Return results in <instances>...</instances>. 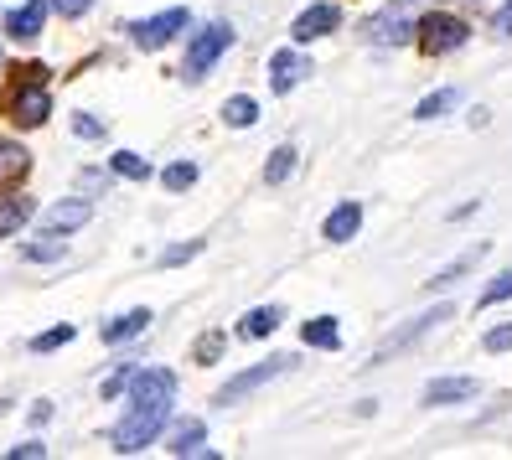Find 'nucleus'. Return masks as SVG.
<instances>
[{
  "label": "nucleus",
  "instance_id": "obj_39",
  "mask_svg": "<svg viewBox=\"0 0 512 460\" xmlns=\"http://www.w3.org/2000/svg\"><path fill=\"white\" fill-rule=\"evenodd\" d=\"M125 383H130V367H119V373L104 383V398H114V393H125Z\"/></svg>",
  "mask_w": 512,
  "mask_h": 460
},
{
  "label": "nucleus",
  "instance_id": "obj_23",
  "mask_svg": "<svg viewBox=\"0 0 512 460\" xmlns=\"http://www.w3.org/2000/svg\"><path fill=\"white\" fill-rule=\"evenodd\" d=\"M300 336H306V347H326V352L342 347V331H337V321H331V316L306 321V331H300Z\"/></svg>",
  "mask_w": 512,
  "mask_h": 460
},
{
  "label": "nucleus",
  "instance_id": "obj_32",
  "mask_svg": "<svg viewBox=\"0 0 512 460\" xmlns=\"http://www.w3.org/2000/svg\"><path fill=\"white\" fill-rule=\"evenodd\" d=\"M487 352H512V321L507 326H497V331H487V342H481Z\"/></svg>",
  "mask_w": 512,
  "mask_h": 460
},
{
  "label": "nucleus",
  "instance_id": "obj_42",
  "mask_svg": "<svg viewBox=\"0 0 512 460\" xmlns=\"http://www.w3.org/2000/svg\"><path fill=\"white\" fill-rule=\"evenodd\" d=\"M399 6H404V0H399Z\"/></svg>",
  "mask_w": 512,
  "mask_h": 460
},
{
  "label": "nucleus",
  "instance_id": "obj_2",
  "mask_svg": "<svg viewBox=\"0 0 512 460\" xmlns=\"http://www.w3.org/2000/svg\"><path fill=\"white\" fill-rule=\"evenodd\" d=\"M0 114H6L11 125H21V130H37V125H47V114H52L47 83H16L11 94L0 99Z\"/></svg>",
  "mask_w": 512,
  "mask_h": 460
},
{
  "label": "nucleus",
  "instance_id": "obj_41",
  "mask_svg": "<svg viewBox=\"0 0 512 460\" xmlns=\"http://www.w3.org/2000/svg\"><path fill=\"white\" fill-rule=\"evenodd\" d=\"M0 63H6V52H0Z\"/></svg>",
  "mask_w": 512,
  "mask_h": 460
},
{
  "label": "nucleus",
  "instance_id": "obj_7",
  "mask_svg": "<svg viewBox=\"0 0 512 460\" xmlns=\"http://www.w3.org/2000/svg\"><path fill=\"white\" fill-rule=\"evenodd\" d=\"M182 26H187V11L176 6V11L150 16V21H135V26H130V42H135V47H145V52H161L176 32H182Z\"/></svg>",
  "mask_w": 512,
  "mask_h": 460
},
{
  "label": "nucleus",
  "instance_id": "obj_24",
  "mask_svg": "<svg viewBox=\"0 0 512 460\" xmlns=\"http://www.w3.org/2000/svg\"><path fill=\"white\" fill-rule=\"evenodd\" d=\"M290 171H295V150H290V145L269 150V166H264V181H269V187H280V181H290Z\"/></svg>",
  "mask_w": 512,
  "mask_h": 460
},
{
  "label": "nucleus",
  "instance_id": "obj_15",
  "mask_svg": "<svg viewBox=\"0 0 512 460\" xmlns=\"http://www.w3.org/2000/svg\"><path fill=\"white\" fill-rule=\"evenodd\" d=\"M357 228H363V207L357 202H342V207H331V218H326V238L331 243H347V238H357Z\"/></svg>",
  "mask_w": 512,
  "mask_h": 460
},
{
  "label": "nucleus",
  "instance_id": "obj_6",
  "mask_svg": "<svg viewBox=\"0 0 512 460\" xmlns=\"http://www.w3.org/2000/svg\"><path fill=\"white\" fill-rule=\"evenodd\" d=\"M228 42H233V26H228V21H213V26H207V32L192 42V52H187V68H182V73H187L192 83H202V78H207V68H213L218 57L228 52Z\"/></svg>",
  "mask_w": 512,
  "mask_h": 460
},
{
  "label": "nucleus",
  "instance_id": "obj_19",
  "mask_svg": "<svg viewBox=\"0 0 512 460\" xmlns=\"http://www.w3.org/2000/svg\"><path fill=\"white\" fill-rule=\"evenodd\" d=\"M166 450H171V455H213V450H207V424H202V419L182 424V429L166 440Z\"/></svg>",
  "mask_w": 512,
  "mask_h": 460
},
{
  "label": "nucleus",
  "instance_id": "obj_21",
  "mask_svg": "<svg viewBox=\"0 0 512 460\" xmlns=\"http://www.w3.org/2000/svg\"><path fill=\"white\" fill-rule=\"evenodd\" d=\"M150 326V311H130V316H114L104 321V342H130V336H140Z\"/></svg>",
  "mask_w": 512,
  "mask_h": 460
},
{
  "label": "nucleus",
  "instance_id": "obj_16",
  "mask_svg": "<svg viewBox=\"0 0 512 460\" xmlns=\"http://www.w3.org/2000/svg\"><path fill=\"white\" fill-rule=\"evenodd\" d=\"M476 398V378H435L425 388V404H466Z\"/></svg>",
  "mask_w": 512,
  "mask_h": 460
},
{
  "label": "nucleus",
  "instance_id": "obj_11",
  "mask_svg": "<svg viewBox=\"0 0 512 460\" xmlns=\"http://www.w3.org/2000/svg\"><path fill=\"white\" fill-rule=\"evenodd\" d=\"M363 37L368 42H378V47H404V42H414V21H404V16H368L363 21Z\"/></svg>",
  "mask_w": 512,
  "mask_h": 460
},
{
  "label": "nucleus",
  "instance_id": "obj_10",
  "mask_svg": "<svg viewBox=\"0 0 512 460\" xmlns=\"http://www.w3.org/2000/svg\"><path fill=\"white\" fill-rule=\"evenodd\" d=\"M88 218H94V207H88L83 197H68V202H52V207L42 212V228H47V233H78Z\"/></svg>",
  "mask_w": 512,
  "mask_h": 460
},
{
  "label": "nucleus",
  "instance_id": "obj_3",
  "mask_svg": "<svg viewBox=\"0 0 512 460\" xmlns=\"http://www.w3.org/2000/svg\"><path fill=\"white\" fill-rule=\"evenodd\" d=\"M414 37H419V52H430V57H445V52H456L466 37H471V26L461 16H445V11H430L425 21L414 26Z\"/></svg>",
  "mask_w": 512,
  "mask_h": 460
},
{
  "label": "nucleus",
  "instance_id": "obj_5",
  "mask_svg": "<svg viewBox=\"0 0 512 460\" xmlns=\"http://www.w3.org/2000/svg\"><path fill=\"white\" fill-rule=\"evenodd\" d=\"M450 316H456V311H450V305H435V311H425V316H414V321H409V326H399L394 336H383V342L373 347V357H368V362L378 367V362H388V357H399L404 347H414L419 336H425V331H435V326H440V321H450Z\"/></svg>",
  "mask_w": 512,
  "mask_h": 460
},
{
  "label": "nucleus",
  "instance_id": "obj_13",
  "mask_svg": "<svg viewBox=\"0 0 512 460\" xmlns=\"http://www.w3.org/2000/svg\"><path fill=\"white\" fill-rule=\"evenodd\" d=\"M47 0H26V6H16L11 16H6V32L16 37V42H32V37H42V26H47Z\"/></svg>",
  "mask_w": 512,
  "mask_h": 460
},
{
  "label": "nucleus",
  "instance_id": "obj_22",
  "mask_svg": "<svg viewBox=\"0 0 512 460\" xmlns=\"http://www.w3.org/2000/svg\"><path fill=\"white\" fill-rule=\"evenodd\" d=\"M223 125H233V130H249V125H259V104H254L249 94H233V99L223 104Z\"/></svg>",
  "mask_w": 512,
  "mask_h": 460
},
{
  "label": "nucleus",
  "instance_id": "obj_12",
  "mask_svg": "<svg viewBox=\"0 0 512 460\" xmlns=\"http://www.w3.org/2000/svg\"><path fill=\"white\" fill-rule=\"evenodd\" d=\"M306 73H311V63L300 52H290V47H280L275 57H269V88H275V94H290Z\"/></svg>",
  "mask_w": 512,
  "mask_h": 460
},
{
  "label": "nucleus",
  "instance_id": "obj_28",
  "mask_svg": "<svg viewBox=\"0 0 512 460\" xmlns=\"http://www.w3.org/2000/svg\"><path fill=\"white\" fill-rule=\"evenodd\" d=\"M114 176H125V181H145V176H150V166L135 156V150H119V156H114Z\"/></svg>",
  "mask_w": 512,
  "mask_h": 460
},
{
  "label": "nucleus",
  "instance_id": "obj_1",
  "mask_svg": "<svg viewBox=\"0 0 512 460\" xmlns=\"http://www.w3.org/2000/svg\"><path fill=\"white\" fill-rule=\"evenodd\" d=\"M166 414H171V404H130L125 424L114 429V450L119 455H135L145 445H156L161 429H166Z\"/></svg>",
  "mask_w": 512,
  "mask_h": 460
},
{
  "label": "nucleus",
  "instance_id": "obj_38",
  "mask_svg": "<svg viewBox=\"0 0 512 460\" xmlns=\"http://www.w3.org/2000/svg\"><path fill=\"white\" fill-rule=\"evenodd\" d=\"M492 26H497V37H512V0H507V6L492 16Z\"/></svg>",
  "mask_w": 512,
  "mask_h": 460
},
{
  "label": "nucleus",
  "instance_id": "obj_18",
  "mask_svg": "<svg viewBox=\"0 0 512 460\" xmlns=\"http://www.w3.org/2000/svg\"><path fill=\"white\" fill-rule=\"evenodd\" d=\"M32 212H37V202H32V197H0V238L21 233L26 223H32Z\"/></svg>",
  "mask_w": 512,
  "mask_h": 460
},
{
  "label": "nucleus",
  "instance_id": "obj_30",
  "mask_svg": "<svg viewBox=\"0 0 512 460\" xmlns=\"http://www.w3.org/2000/svg\"><path fill=\"white\" fill-rule=\"evenodd\" d=\"M192 357L207 367V362H218L223 357V336L218 331H207V336H197V347H192Z\"/></svg>",
  "mask_w": 512,
  "mask_h": 460
},
{
  "label": "nucleus",
  "instance_id": "obj_20",
  "mask_svg": "<svg viewBox=\"0 0 512 460\" xmlns=\"http://www.w3.org/2000/svg\"><path fill=\"white\" fill-rule=\"evenodd\" d=\"M481 259H487V243H476V249H466V254H461L456 264H445V269L435 274V280H425V285H430V290H445V285H456L461 274H471V269H476Z\"/></svg>",
  "mask_w": 512,
  "mask_h": 460
},
{
  "label": "nucleus",
  "instance_id": "obj_8",
  "mask_svg": "<svg viewBox=\"0 0 512 460\" xmlns=\"http://www.w3.org/2000/svg\"><path fill=\"white\" fill-rule=\"evenodd\" d=\"M130 404H171L176 398V373L171 367H145V373H130Z\"/></svg>",
  "mask_w": 512,
  "mask_h": 460
},
{
  "label": "nucleus",
  "instance_id": "obj_40",
  "mask_svg": "<svg viewBox=\"0 0 512 460\" xmlns=\"http://www.w3.org/2000/svg\"><path fill=\"white\" fill-rule=\"evenodd\" d=\"M78 187H88V192H99V187H104V176H99V171H83V176H78Z\"/></svg>",
  "mask_w": 512,
  "mask_h": 460
},
{
  "label": "nucleus",
  "instance_id": "obj_34",
  "mask_svg": "<svg viewBox=\"0 0 512 460\" xmlns=\"http://www.w3.org/2000/svg\"><path fill=\"white\" fill-rule=\"evenodd\" d=\"M47 6L57 11V16H68V21H78L88 6H94V0H47Z\"/></svg>",
  "mask_w": 512,
  "mask_h": 460
},
{
  "label": "nucleus",
  "instance_id": "obj_29",
  "mask_svg": "<svg viewBox=\"0 0 512 460\" xmlns=\"http://www.w3.org/2000/svg\"><path fill=\"white\" fill-rule=\"evenodd\" d=\"M73 342V326H52L42 336H32V352H57V347H68Z\"/></svg>",
  "mask_w": 512,
  "mask_h": 460
},
{
  "label": "nucleus",
  "instance_id": "obj_4",
  "mask_svg": "<svg viewBox=\"0 0 512 460\" xmlns=\"http://www.w3.org/2000/svg\"><path fill=\"white\" fill-rule=\"evenodd\" d=\"M290 367H295V357H264L259 367H249V373H238V378H228L218 393H213V404H238V398H249L254 388H264V383H275L280 373H290Z\"/></svg>",
  "mask_w": 512,
  "mask_h": 460
},
{
  "label": "nucleus",
  "instance_id": "obj_9",
  "mask_svg": "<svg viewBox=\"0 0 512 460\" xmlns=\"http://www.w3.org/2000/svg\"><path fill=\"white\" fill-rule=\"evenodd\" d=\"M342 26V11L331 6V0H321V6H306L295 16V26H290V37L295 42H316V37H326V32H337Z\"/></svg>",
  "mask_w": 512,
  "mask_h": 460
},
{
  "label": "nucleus",
  "instance_id": "obj_35",
  "mask_svg": "<svg viewBox=\"0 0 512 460\" xmlns=\"http://www.w3.org/2000/svg\"><path fill=\"white\" fill-rule=\"evenodd\" d=\"M26 259H63V243H26Z\"/></svg>",
  "mask_w": 512,
  "mask_h": 460
},
{
  "label": "nucleus",
  "instance_id": "obj_25",
  "mask_svg": "<svg viewBox=\"0 0 512 460\" xmlns=\"http://www.w3.org/2000/svg\"><path fill=\"white\" fill-rule=\"evenodd\" d=\"M456 88H440V94H430V99H419V109H414V119H440L445 109H456Z\"/></svg>",
  "mask_w": 512,
  "mask_h": 460
},
{
  "label": "nucleus",
  "instance_id": "obj_14",
  "mask_svg": "<svg viewBox=\"0 0 512 460\" xmlns=\"http://www.w3.org/2000/svg\"><path fill=\"white\" fill-rule=\"evenodd\" d=\"M26 171H32V150L16 145V140H0V192L21 187Z\"/></svg>",
  "mask_w": 512,
  "mask_h": 460
},
{
  "label": "nucleus",
  "instance_id": "obj_26",
  "mask_svg": "<svg viewBox=\"0 0 512 460\" xmlns=\"http://www.w3.org/2000/svg\"><path fill=\"white\" fill-rule=\"evenodd\" d=\"M202 249H207V238H187V243H176V249H166V254H161V269H182V264H187V259H197Z\"/></svg>",
  "mask_w": 512,
  "mask_h": 460
},
{
  "label": "nucleus",
  "instance_id": "obj_36",
  "mask_svg": "<svg viewBox=\"0 0 512 460\" xmlns=\"http://www.w3.org/2000/svg\"><path fill=\"white\" fill-rule=\"evenodd\" d=\"M16 78H21V83H47V68H42V63H21Z\"/></svg>",
  "mask_w": 512,
  "mask_h": 460
},
{
  "label": "nucleus",
  "instance_id": "obj_27",
  "mask_svg": "<svg viewBox=\"0 0 512 460\" xmlns=\"http://www.w3.org/2000/svg\"><path fill=\"white\" fill-rule=\"evenodd\" d=\"M161 181H166V192H187L192 181H197V166H192V161H176V166L161 171Z\"/></svg>",
  "mask_w": 512,
  "mask_h": 460
},
{
  "label": "nucleus",
  "instance_id": "obj_37",
  "mask_svg": "<svg viewBox=\"0 0 512 460\" xmlns=\"http://www.w3.org/2000/svg\"><path fill=\"white\" fill-rule=\"evenodd\" d=\"M37 455H47V445H37V440H26V445H11V460H37Z\"/></svg>",
  "mask_w": 512,
  "mask_h": 460
},
{
  "label": "nucleus",
  "instance_id": "obj_31",
  "mask_svg": "<svg viewBox=\"0 0 512 460\" xmlns=\"http://www.w3.org/2000/svg\"><path fill=\"white\" fill-rule=\"evenodd\" d=\"M512 295V269L507 274H497V280L487 285V290H481V305H497V300H507Z\"/></svg>",
  "mask_w": 512,
  "mask_h": 460
},
{
  "label": "nucleus",
  "instance_id": "obj_33",
  "mask_svg": "<svg viewBox=\"0 0 512 460\" xmlns=\"http://www.w3.org/2000/svg\"><path fill=\"white\" fill-rule=\"evenodd\" d=\"M73 135L78 140H104V125H99V119H88V114H78L73 119Z\"/></svg>",
  "mask_w": 512,
  "mask_h": 460
},
{
  "label": "nucleus",
  "instance_id": "obj_17",
  "mask_svg": "<svg viewBox=\"0 0 512 460\" xmlns=\"http://www.w3.org/2000/svg\"><path fill=\"white\" fill-rule=\"evenodd\" d=\"M280 321H285V311H275V305H259V311H249L244 321H238V336H244V342H259V336H275Z\"/></svg>",
  "mask_w": 512,
  "mask_h": 460
}]
</instances>
